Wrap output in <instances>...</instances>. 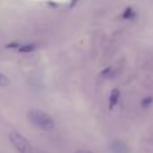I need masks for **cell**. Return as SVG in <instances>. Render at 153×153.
<instances>
[{
  "mask_svg": "<svg viewBox=\"0 0 153 153\" xmlns=\"http://www.w3.org/2000/svg\"><path fill=\"white\" fill-rule=\"evenodd\" d=\"M27 118L34 126L42 130H53L55 126V121L53 117L47 111L40 110V109H31L27 113Z\"/></svg>",
  "mask_w": 153,
  "mask_h": 153,
  "instance_id": "1",
  "label": "cell"
},
{
  "mask_svg": "<svg viewBox=\"0 0 153 153\" xmlns=\"http://www.w3.org/2000/svg\"><path fill=\"white\" fill-rule=\"evenodd\" d=\"M10 141L13 145V148L16 149L19 153H34L32 152V146L30 144V141L24 137L23 134L18 132H11L10 133Z\"/></svg>",
  "mask_w": 153,
  "mask_h": 153,
  "instance_id": "2",
  "label": "cell"
},
{
  "mask_svg": "<svg viewBox=\"0 0 153 153\" xmlns=\"http://www.w3.org/2000/svg\"><path fill=\"white\" fill-rule=\"evenodd\" d=\"M110 149L113 153H129V148L126 146V144L120 140L113 141V143L110 144Z\"/></svg>",
  "mask_w": 153,
  "mask_h": 153,
  "instance_id": "3",
  "label": "cell"
},
{
  "mask_svg": "<svg viewBox=\"0 0 153 153\" xmlns=\"http://www.w3.org/2000/svg\"><path fill=\"white\" fill-rule=\"evenodd\" d=\"M36 47H38L36 43H30V42H27V43H19L18 51H20V53H23V54H28V53H32V51L36 50Z\"/></svg>",
  "mask_w": 153,
  "mask_h": 153,
  "instance_id": "4",
  "label": "cell"
},
{
  "mask_svg": "<svg viewBox=\"0 0 153 153\" xmlns=\"http://www.w3.org/2000/svg\"><path fill=\"white\" fill-rule=\"evenodd\" d=\"M120 90L118 89H113L109 95V109H114V106L118 103L120 101Z\"/></svg>",
  "mask_w": 153,
  "mask_h": 153,
  "instance_id": "5",
  "label": "cell"
},
{
  "mask_svg": "<svg viewBox=\"0 0 153 153\" xmlns=\"http://www.w3.org/2000/svg\"><path fill=\"white\" fill-rule=\"evenodd\" d=\"M134 16H136V13H134V10H133L132 7H128L126 10L122 12V18H124L125 20H132Z\"/></svg>",
  "mask_w": 153,
  "mask_h": 153,
  "instance_id": "6",
  "label": "cell"
},
{
  "mask_svg": "<svg viewBox=\"0 0 153 153\" xmlns=\"http://www.w3.org/2000/svg\"><path fill=\"white\" fill-rule=\"evenodd\" d=\"M10 83V81H8V78L5 76L4 74H1L0 73V87H4V86H7V85Z\"/></svg>",
  "mask_w": 153,
  "mask_h": 153,
  "instance_id": "7",
  "label": "cell"
},
{
  "mask_svg": "<svg viewBox=\"0 0 153 153\" xmlns=\"http://www.w3.org/2000/svg\"><path fill=\"white\" fill-rule=\"evenodd\" d=\"M152 102H153V98L152 97H146L145 100H143V102H141V103H143L144 108H149V105H151Z\"/></svg>",
  "mask_w": 153,
  "mask_h": 153,
  "instance_id": "8",
  "label": "cell"
},
{
  "mask_svg": "<svg viewBox=\"0 0 153 153\" xmlns=\"http://www.w3.org/2000/svg\"><path fill=\"white\" fill-rule=\"evenodd\" d=\"M75 153H94L91 151H86V149H79V151H76Z\"/></svg>",
  "mask_w": 153,
  "mask_h": 153,
  "instance_id": "9",
  "label": "cell"
},
{
  "mask_svg": "<svg viewBox=\"0 0 153 153\" xmlns=\"http://www.w3.org/2000/svg\"><path fill=\"white\" fill-rule=\"evenodd\" d=\"M36 153H46V152H36Z\"/></svg>",
  "mask_w": 153,
  "mask_h": 153,
  "instance_id": "10",
  "label": "cell"
}]
</instances>
